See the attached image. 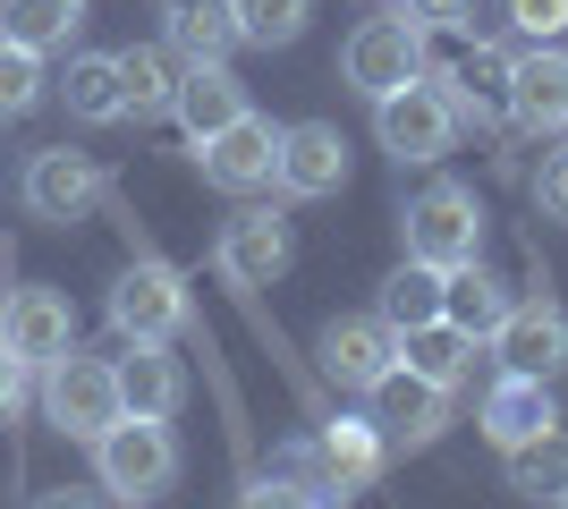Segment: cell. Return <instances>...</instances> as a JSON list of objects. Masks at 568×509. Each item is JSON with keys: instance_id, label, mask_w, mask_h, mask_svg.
<instances>
[{"instance_id": "5", "label": "cell", "mask_w": 568, "mask_h": 509, "mask_svg": "<svg viewBox=\"0 0 568 509\" xmlns=\"http://www.w3.org/2000/svg\"><path fill=\"white\" fill-rule=\"evenodd\" d=\"M339 77H348V94H365V102H382V94H399V85H416L425 77V26L416 18H365L339 43Z\"/></svg>"}, {"instance_id": "12", "label": "cell", "mask_w": 568, "mask_h": 509, "mask_svg": "<svg viewBox=\"0 0 568 509\" xmlns=\"http://www.w3.org/2000/svg\"><path fill=\"white\" fill-rule=\"evenodd\" d=\"M195 170H204L221 195L272 187V170H281V128L263 120V111H246V120H230L221 136H204V145H195Z\"/></svg>"}, {"instance_id": "33", "label": "cell", "mask_w": 568, "mask_h": 509, "mask_svg": "<svg viewBox=\"0 0 568 509\" xmlns=\"http://www.w3.org/2000/svg\"><path fill=\"white\" fill-rule=\"evenodd\" d=\"M535 204H544V221H568V145L544 153V170H535Z\"/></svg>"}, {"instance_id": "3", "label": "cell", "mask_w": 568, "mask_h": 509, "mask_svg": "<svg viewBox=\"0 0 568 509\" xmlns=\"http://www.w3.org/2000/svg\"><path fill=\"white\" fill-rule=\"evenodd\" d=\"M43 416L69 441H102L119 416H128V399H119V357H85V348L51 357L43 365Z\"/></svg>"}, {"instance_id": "21", "label": "cell", "mask_w": 568, "mask_h": 509, "mask_svg": "<svg viewBox=\"0 0 568 509\" xmlns=\"http://www.w3.org/2000/svg\"><path fill=\"white\" fill-rule=\"evenodd\" d=\"M119 102H128V120H162L170 102H179V51L170 43H128L119 51Z\"/></svg>"}, {"instance_id": "4", "label": "cell", "mask_w": 568, "mask_h": 509, "mask_svg": "<svg viewBox=\"0 0 568 509\" xmlns=\"http://www.w3.org/2000/svg\"><path fill=\"white\" fill-rule=\"evenodd\" d=\"M407 264H433V272H458L484 255V204H475V187H458V179H433L416 204H407Z\"/></svg>"}, {"instance_id": "11", "label": "cell", "mask_w": 568, "mask_h": 509, "mask_svg": "<svg viewBox=\"0 0 568 509\" xmlns=\"http://www.w3.org/2000/svg\"><path fill=\"white\" fill-rule=\"evenodd\" d=\"M365 399H374V425H382L390 450H433V441L450 434V390L425 383V374H407V365H390Z\"/></svg>"}, {"instance_id": "36", "label": "cell", "mask_w": 568, "mask_h": 509, "mask_svg": "<svg viewBox=\"0 0 568 509\" xmlns=\"http://www.w3.org/2000/svg\"><path fill=\"white\" fill-rule=\"evenodd\" d=\"M551 509H568V492H560V501H551Z\"/></svg>"}, {"instance_id": "15", "label": "cell", "mask_w": 568, "mask_h": 509, "mask_svg": "<svg viewBox=\"0 0 568 509\" xmlns=\"http://www.w3.org/2000/svg\"><path fill=\"white\" fill-rule=\"evenodd\" d=\"M314 459H323V501H348V492H374L390 441H382L374 416H332V425L314 434Z\"/></svg>"}, {"instance_id": "32", "label": "cell", "mask_w": 568, "mask_h": 509, "mask_svg": "<svg viewBox=\"0 0 568 509\" xmlns=\"http://www.w3.org/2000/svg\"><path fill=\"white\" fill-rule=\"evenodd\" d=\"M399 18H416L425 34H475V0H399Z\"/></svg>"}, {"instance_id": "24", "label": "cell", "mask_w": 568, "mask_h": 509, "mask_svg": "<svg viewBox=\"0 0 568 509\" xmlns=\"http://www.w3.org/2000/svg\"><path fill=\"white\" fill-rule=\"evenodd\" d=\"M442 315H450L458 332L493 339V323L509 315V281H500V272H484V255H475V264H458L450 281H442Z\"/></svg>"}, {"instance_id": "19", "label": "cell", "mask_w": 568, "mask_h": 509, "mask_svg": "<svg viewBox=\"0 0 568 509\" xmlns=\"http://www.w3.org/2000/svg\"><path fill=\"white\" fill-rule=\"evenodd\" d=\"M119 399L128 416H179L187 408V365L170 357V339H128V357H119Z\"/></svg>"}, {"instance_id": "1", "label": "cell", "mask_w": 568, "mask_h": 509, "mask_svg": "<svg viewBox=\"0 0 568 509\" xmlns=\"http://www.w3.org/2000/svg\"><path fill=\"white\" fill-rule=\"evenodd\" d=\"M467 120H484L475 111V94L458 85L450 69H425L416 85H399V94H382L374 102V136H382V153L390 162H416V170H433L442 153L458 145V128Z\"/></svg>"}, {"instance_id": "29", "label": "cell", "mask_w": 568, "mask_h": 509, "mask_svg": "<svg viewBox=\"0 0 568 509\" xmlns=\"http://www.w3.org/2000/svg\"><path fill=\"white\" fill-rule=\"evenodd\" d=\"M51 94V77H43V51H18V43H0V128L26 120L34 102Z\"/></svg>"}, {"instance_id": "25", "label": "cell", "mask_w": 568, "mask_h": 509, "mask_svg": "<svg viewBox=\"0 0 568 509\" xmlns=\"http://www.w3.org/2000/svg\"><path fill=\"white\" fill-rule=\"evenodd\" d=\"M77 26H85V0H0V43L18 51H69Z\"/></svg>"}, {"instance_id": "31", "label": "cell", "mask_w": 568, "mask_h": 509, "mask_svg": "<svg viewBox=\"0 0 568 509\" xmlns=\"http://www.w3.org/2000/svg\"><path fill=\"white\" fill-rule=\"evenodd\" d=\"M509 26L526 43H560L568 34V0H509Z\"/></svg>"}, {"instance_id": "13", "label": "cell", "mask_w": 568, "mask_h": 509, "mask_svg": "<svg viewBox=\"0 0 568 509\" xmlns=\"http://www.w3.org/2000/svg\"><path fill=\"white\" fill-rule=\"evenodd\" d=\"M314 357H323V374H332L339 390H374L382 374L399 365V332L382 315H332L314 332Z\"/></svg>"}, {"instance_id": "16", "label": "cell", "mask_w": 568, "mask_h": 509, "mask_svg": "<svg viewBox=\"0 0 568 509\" xmlns=\"http://www.w3.org/2000/svg\"><path fill=\"white\" fill-rule=\"evenodd\" d=\"M509 120L518 128H568V51L560 43H526L509 60Z\"/></svg>"}, {"instance_id": "18", "label": "cell", "mask_w": 568, "mask_h": 509, "mask_svg": "<svg viewBox=\"0 0 568 509\" xmlns=\"http://www.w3.org/2000/svg\"><path fill=\"white\" fill-rule=\"evenodd\" d=\"M162 43L179 51V69H230L237 9L230 0H162Z\"/></svg>"}, {"instance_id": "35", "label": "cell", "mask_w": 568, "mask_h": 509, "mask_svg": "<svg viewBox=\"0 0 568 509\" xmlns=\"http://www.w3.org/2000/svg\"><path fill=\"white\" fill-rule=\"evenodd\" d=\"M26 509H102V501H94V492H77V485H60V492H34Z\"/></svg>"}, {"instance_id": "20", "label": "cell", "mask_w": 568, "mask_h": 509, "mask_svg": "<svg viewBox=\"0 0 568 509\" xmlns=\"http://www.w3.org/2000/svg\"><path fill=\"white\" fill-rule=\"evenodd\" d=\"M246 111H255V102H246V85H237L230 69H179V102H170V120L187 128L195 145L221 136L230 120H246Z\"/></svg>"}, {"instance_id": "9", "label": "cell", "mask_w": 568, "mask_h": 509, "mask_svg": "<svg viewBox=\"0 0 568 509\" xmlns=\"http://www.w3.org/2000/svg\"><path fill=\"white\" fill-rule=\"evenodd\" d=\"M18 195H26V213H34V221L69 230V221H85V213L102 204V170H94V153L43 145V153H26V170H18Z\"/></svg>"}, {"instance_id": "28", "label": "cell", "mask_w": 568, "mask_h": 509, "mask_svg": "<svg viewBox=\"0 0 568 509\" xmlns=\"http://www.w3.org/2000/svg\"><path fill=\"white\" fill-rule=\"evenodd\" d=\"M230 9H237V43L255 51H288L314 18V0H230Z\"/></svg>"}, {"instance_id": "27", "label": "cell", "mask_w": 568, "mask_h": 509, "mask_svg": "<svg viewBox=\"0 0 568 509\" xmlns=\"http://www.w3.org/2000/svg\"><path fill=\"white\" fill-rule=\"evenodd\" d=\"M442 281H450V272L399 264L390 281H382V323H390V332H416V323H433V315H442Z\"/></svg>"}, {"instance_id": "22", "label": "cell", "mask_w": 568, "mask_h": 509, "mask_svg": "<svg viewBox=\"0 0 568 509\" xmlns=\"http://www.w3.org/2000/svg\"><path fill=\"white\" fill-rule=\"evenodd\" d=\"M399 365L425 374V383H442V390H458L467 365H475V332H458L450 315H433V323H416V332H399Z\"/></svg>"}, {"instance_id": "17", "label": "cell", "mask_w": 568, "mask_h": 509, "mask_svg": "<svg viewBox=\"0 0 568 509\" xmlns=\"http://www.w3.org/2000/svg\"><path fill=\"white\" fill-rule=\"evenodd\" d=\"M475 425H484L493 450H518V441H535V434L560 425V399H551V383H535V374H500V383L484 390Z\"/></svg>"}, {"instance_id": "30", "label": "cell", "mask_w": 568, "mask_h": 509, "mask_svg": "<svg viewBox=\"0 0 568 509\" xmlns=\"http://www.w3.org/2000/svg\"><path fill=\"white\" fill-rule=\"evenodd\" d=\"M237 509H323V492H306V485H288V476H272V467H263L255 485L237 492Z\"/></svg>"}, {"instance_id": "2", "label": "cell", "mask_w": 568, "mask_h": 509, "mask_svg": "<svg viewBox=\"0 0 568 509\" xmlns=\"http://www.w3.org/2000/svg\"><path fill=\"white\" fill-rule=\"evenodd\" d=\"M85 450H94V476L111 501H162L179 485V434L162 416H119L111 434L85 441Z\"/></svg>"}, {"instance_id": "10", "label": "cell", "mask_w": 568, "mask_h": 509, "mask_svg": "<svg viewBox=\"0 0 568 509\" xmlns=\"http://www.w3.org/2000/svg\"><path fill=\"white\" fill-rule=\"evenodd\" d=\"M0 348L18 365H51V357H69L77 348V306L51 281H26V289L0 297Z\"/></svg>"}, {"instance_id": "23", "label": "cell", "mask_w": 568, "mask_h": 509, "mask_svg": "<svg viewBox=\"0 0 568 509\" xmlns=\"http://www.w3.org/2000/svg\"><path fill=\"white\" fill-rule=\"evenodd\" d=\"M60 102H69V120H85V128L128 120V102H119V51H77L69 77H60Z\"/></svg>"}, {"instance_id": "26", "label": "cell", "mask_w": 568, "mask_h": 509, "mask_svg": "<svg viewBox=\"0 0 568 509\" xmlns=\"http://www.w3.org/2000/svg\"><path fill=\"white\" fill-rule=\"evenodd\" d=\"M500 459H509V492H526V501H560L568 492V434L560 425L518 441V450H500Z\"/></svg>"}, {"instance_id": "6", "label": "cell", "mask_w": 568, "mask_h": 509, "mask_svg": "<svg viewBox=\"0 0 568 509\" xmlns=\"http://www.w3.org/2000/svg\"><path fill=\"white\" fill-rule=\"evenodd\" d=\"M493 357H500V374H535V383L568 374V306L544 289L509 297V315L493 323Z\"/></svg>"}, {"instance_id": "8", "label": "cell", "mask_w": 568, "mask_h": 509, "mask_svg": "<svg viewBox=\"0 0 568 509\" xmlns=\"http://www.w3.org/2000/svg\"><path fill=\"white\" fill-rule=\"evenodd\" d=\"M111 332L119 339H179L187 332V281L170 264H153V255H136L111 281Z\"/></svg>"}, {"instance_id": "7", "label": "cell", "mask_w": 568, "mask_h": 509, "mask_svg": "<svg viewBox=\"0 0 568 509\" xmlns=\"http://www.w3.org/2000/svg\"><path fill=\"white\" fill-rule=\"evenodd\" d=\"M288 255H297V238H288V213H272V204H237L213 238L221 281H237V289H272L288 272Z\"/></svg>"}, {"instance_id": "14", "label": "cell", "mask_w": 568, "mask_h": 509, "mask_svg": "<svg viewBox=\"0 0 568 509\" xmlns=\"http://www.w3.org/2000/svg\"><path fill=\"white\" fill-rule=\"evenodd\" d=\"M272 187L297 195V204H314V195H339V187H348V136H339L332 120H297V128H281V170H272Z\"/></svg>"}, {"instance_id": "34", "label": "cell", "mask_w": 568, "mask_h": 509, "mask_svg": "<svg viewBox=\"0 0 568 509\" xmlns=\"http://www.w3.org/2000/svg\"><path fill=\"white\" fill-rule=\"evenodd\" d=\"M26 374H34V365H18L9 348H0V425H18V408H26Z\"/></svg>"}]
</instances>
